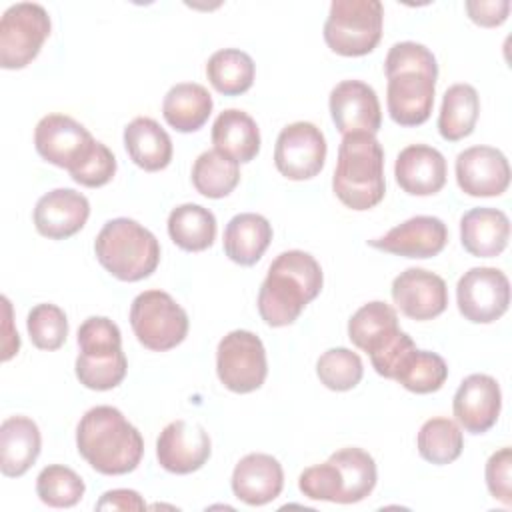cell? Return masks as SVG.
Returning a JSON list of instances; mask_svg holds the SVG:
<instances>
[{
  "instance_id": "obj_1",
  "label": "cell",
  "mask_w": 512,
  "mask_h": 512,
  "mask_svg": "<svg viewBox=\"0 0 512 512\" xmlns=\"http://www.w3.org/2000/svg\"><path fill=\"white\" fill-rule=\"evenodd\" d=\"M384 72L390 118L400 126L424 124L434 108L438 78L434 54L418 42H396L386 54Z\"/></svg>"
},
{
  "instance_id": "obj_2",
  "label": "cell",
  "mask_w": 512,
  "mask_h": 512,
  "mask_svg": "<svg viewBox=\"0 0 512 512\" xmlns=\"http://www.w3.org/2000/svg\"><path fill=\"white\" fill-rule=\"evenodd\" d=\"M322 282V268L312 254L304 250L278 254L258 292L260 318L272 328L296 322L302 310L320 294Z\"/></svg>"
},
{
  "instance_id": "obj_3",
  "label": "cell",
  "mask_w": 512,
  "mask_h": 512,
  "mask_svg": "<svg viewBox=\"0 0 512 512\" xmlns=\"http://www.w3.org/2000/svg\"><path fill=\"white\" fill-rule=\"evenodd\" d=\"M76 446L80 456L106 476L136 470L144 454L142 434L114 406H94L80 418Z\"/></svg>"
},
{
  "instance_id": "obj_4",
  "label": "cell",
  "mask_w": 512,
  "mask_h": 512,
  "mask_svg": "<svg viewBox=\"0 0 512 512\" xmlns=\"http://www.w3.org/2000/svg\"><path fill=\"white\" fill-rule=\"evenodd\" d=\"M336 198L352 210H370L386 194L384 150L374 134H346L338 146V162L332 176Z\"/></svg>"
},
{
  "instance_id": "obj_5",
  "label": "cell",
  "mask_w": 512,
  "mask_h": 512,
  "mask_svg": "<svg viewBox=\"0 0 512 512\" xmlns=\"http://www.w3.org/2000/svg\"><path fill=\"white\" fill-rule=\"evenodd\" d=\"M98 262L122 282L148 278L160 262L156 236L132 218L108 220L94 240Z\"/></svg>"
},
{
  "instance_id": "obj_6",
  "label": "cell",
  "mask_w": 512,
  "mask_h": 512,
  "mask_svg": "<svg viewBox=\"0 0 512 512\" xmlns=\"http://www.w3.org/2000/svg\"><path fill=\"white\" fill-rule=\"evenodd\" d=\"M348 338L370 356L372 368L390 380L400 360L416 348L412 338L400 330L396 310L382 300L368 302L352 314L348 320Z\"/></svg>"
},
{
  "instance_id": "obj_7",
  "label": "cell",
  "mask_w": 512,
  "mask_h": 512,
  "mask_svg": "<svg viewBox=\"0 0 512 512\" xmlns=\"http://www.w3.org/2000/svg\"><path fill=\"white\" fill-rule=\"evenodd\" d=\"M382 24L380 0H334L324 22V42L340 56H364L378 46Z\"/></svg>"
},
{
  "instance_id": "obj_8",
  "label": "cell",
  "mask_w": 512,
  "mask_h": 512,
  "mask_svg": "<svg viewBox=\"0 0 512 512\" xmlns=\"http://www.w3.org/2000/svg\"><path fill=\"white\" fill-rule=\"evenodd\" d=\"M130 326L144 348L166 352L186 338L188 314L168 292L144 290L132 300Z\"/></svg>"
},
{
  "instance_id": "obj_9",
  "label": "cell",
  "mask_w": 512,
  "mask_h": 512,
  "mask_svg": "<svg viewBox=\"0 0 512 512\" xmlns=\"http://www.w3.org/2000/svg\"><path fill=\"white\" fill-rule=\"evenodd\" d=\"M50 16L36 2L12 4L0 18V66L20 70L28 66L50 36Z\"/></svg>"
},
{
  "instance_id": "obj_10",
  "label": "cell",
  "mask_w": 512,
  "mask_h": 512,
  "mask_svg": "<svg viewBox=\"0 0 512 512\" xmlns=\"http://www.w3.org/2000/svg\"><path fill=\"white\" fill-rule=\"evenodd\" d=\"M216 374L220 382L236 394L258 390L268 374L262 340L250 330L228 332L218 342Z\"/></svg>"
},
{
  "instance_id": "obj_11",
  "label": "cell",
  "mask_w": 512,
  "mask_h": 512,
  "mask_svg": "<svg viewBox=\"0 0 512 512\" xmlns=\"http://www.w3.org/2000/svg\"><path fill=\"white\" fill-rule=\"evenodd\" d=\"M98 140L74 118L48 114L34 130L36 152L50 164L74 174L94 152Z\"/></svg>"
},
{
  "instance_id": "obj_12",
  "label": "cell",
  "mask_w": 512,
  "mask_h": 512,
  "mask_svg": "<svg viewBox=\"0 0 512 512\" xmlns=\"http://www.w3.org/2000/svg\"><path fill=\"white\" fill-rule=\"evenodd\" d=\"M460 314L474 324L496 322L510 304L508 276L492 266H476L464 272L456 284Z\"/></svg>"
},
{
  "instance_id": "obj_13",
  "label": "cell",
  "mask_w": 512,
  "mask_h": 512,
  "mask_svg": "<svg viewBox=\"0 0 512 512\" xmlns=\"http://www.w3.org/2000/svg\"><path fill=\"white\" fill-rule=\"evenodd\" d=\"M326 138L312 122H292L276 138L274 164L288 180H310L324 168Z\"/></svg>"
},
{
  "instance_id": "obj_14",
  "label": "cell",
  "mask_w": 512,
  "mask_h": 512,
  "mask_svg": "<svg viewBox=\"0 0 512 512\" xmlns=\"http://www.w3.org/2000/svg\"><path fill=\"white\" fill-rule=\"evenodd\" d=\"M212 452V442L204 426L188 420H174L156 440L158 464L172 474L200 470Z\"/></svg>"
},
{
  "instance_id": "obj_15",
  "label": "cell",
  "mask_w": 512,
  "mask_h": 512,
  "mask_svg": "<svg viewBox=\"0 0 512 512\" xmlns=\"http://www.w3.org/2000/svg\"><path fill=\"white\" fill-rule=\"evenodd\" d=\"M456 182L468 196H500L510 184V164L492 146H470L456 156Z\"/></svg>"
},
{
  "instance_id": "obj_16",
  "label": "cell",
  "mask_w": 512,
  "mask_h": 512,
  "mask_svg": "<svg viewBox=\"0 0 512 512\" xmlns=\"http://www.w3.org/2000/svg\"><path fill=\"white\" fill-rule=\"evenodd\" d=\"M330 114L342 136L354 132L376 134L382 110L372 86L362 80H342L330 92Z\"/></svg>"
},
{
  "instance_id": "obj_17",
  "label": "cell",
  "mask_w": 512,
  "mask_h": 512,
  "mask_svg": "<svg viewBox=\"0 0 512 512\" xmlns=\"http://www.w3.org/2000/svg\"><path fill=\"white\" fill-rule=\"evenodd\" d=\"M392 300L412 320H432L448 306L446 282L424 268H406L392 282Z\"/></svg>"
},
{
  "instance_id": "obj_18",
  "label": "cell",
  "mask_w": 512,
  "mask_h": 512,
  "mask_svg": "<svg viewBox=\"0 0 512 512\" xmlns=\"http://www.w3.org/2000/svg\"><path fill=\"white\" fill-rule=\"evenodd\" d=\"M448 242V228L436 216H414L390 228L384 236L368 240V246L404 256V258H432L438 256Z\"/></svg>"
},
{
  "instance_id": "obj_19",
  "label": "cell",
  "mask_w": 512,
  "mask_h": 512,
  "mask_svg": "<svg viewBox=\"0 0 512 512\" xmlns=\"http://www.w3.org/2000/svg\"><path fill=\"white\" fill-rule=\"evenodd\" d=\"M502 408V392L496 378L488 374H470L466 376L452 402L456 422L470 434L488 432Z\"/></svg>"
},
{
  "instance_id": "obj_20",
  "label": "cell",
  "mask_w": 512,
  "mask_h": 512,
  "mask_svg": "<svg viewBox=\"0 0 512 512\" xmlns=\"http://www.w3.org/2000/svg\"><path fill=\"white\" fill-rule=\"evenodd\" d=\"M90 216V202L72 188H56L38 198L34 226L50 240H64L80 232Z\"/></svg>"
},
{
  "instance_id": "obj_21",
  "label": "cell",
  "mask_w": 512,
  "mask_h": 512,
  "mask_svg": "<svg viewBox=\"0 0 512 512\" xmlns=\"http://www.w3.org/2000/svg\"><path fill=\"white\" fill-rule=\"evenodd\" d=\"M446 158L428 144H410L400 150L394 176L398 186L412 196H432L446 184Z\"/></svg>"
},
{
  "instance_id": "obj_22",
  "label": "cell",
  "mask_w": 512,
  "mask_h": 512,
  "mask_svg": "<svg viewBox=\"0 0 512 512\" xmlns=\"http://www.w3.org/2000/svg\"><path fill=\"white\" fill-rule=\"evenodd\" d=\"M284 488L282 464L262 452L240 458L232 472V492L248 506H264L280 496Z\"/></svg>"
},
{
  "instance_id": "obj_23",
  "label": "cell",
  "mask_w": 512,
  "mask_h": 512,
  "mask_svg": "<svg viewBox=\"0 0 512 512\" xmlns=\"http://www.w3.org/2000/svg\"><path fill=\"white\" fill-rule=\"evenodd\" d=\"M42 448L38 424L28 416H8L0 424V470L18 478L30 470Z\"/></svg>"
},
{
  "instance_id": "obj_24",
  "label": "cell",
  "mask_w": 512,
  "mask_h": 512,
  "mask_svg": "<svg viewBox=\"0 0 512 512\" xmlns=\"http://www.w3.org/2000/svg\"><path fill=\"white\" fill-rule=\"evenodd\" d=\"M510 238V220L498 208H472L460 220V240L468 254L494 258Z\"/></svg>"
},
{
  "instance_id": "obj_25",
  "label": "cell",
  "mask_w": 512,
  "mask_h": 512,
  "mask_svg": "<svg viewBox=\"0 0 512 512\" xmlns=\"http://www.w3.org/2000/svg\"><path fill=\"white\" fill-rule=\"evenodd\" d=\"M124 146L130 160L146 172L164 170L172 160L168 132L148 116H138L124 128Z\"/></svg>"
},
{
  "instance_id": "obj_26",
  "label": "cell",
  "mask_w": 512,
  "mask_h": 512,
  "mask_svg": "<svg viewBox=\"0 0 512 512\" xmlns=\"http://www.w3.org/2000/svg\"><path fill=\"white\" fill-rule=\"evenodd\" d=\"M212 144L236 162H250L260 152L258 124L244 110L228 108L212 124Z\"/></svg>"
},
{
  "instance_id": "obj_27",
  "label": "cell",
  "mask_w": 512,
  "mask_h": 512,
  "mask_svg": "<svg viewBox=\"0 0 512 512\" xmlns=\"http://www.w3.org/2000/svg\"><path fill=\"white\" fill-rule=\"evenodd\" d=\"M270 242L272 226L260 214L242 212L230 218V222L226 224L224 252L232 262L240 266L256 264L270 246Z\"/></svg>"
},
{
  "instance_id": "obj_28",
  "label": "cell",
  "mask_w": 512,
  "mask_h": 512,
  "mask_svg": "<svg viewBox=\"0 0 512 512\" xmlns=\"http://www.w3.org/2000/svg\"><path fill=\"white\" fill-rule=\"evenodd\" d=\"M212 106V96L202 84L180 82L166 92L162 114L174 130L196 132L208 122Z\"/></svg>"
},
{
  "instance_id": "obj_29",
  "label": "cell",
  "mask_w": 512,
  "mask_h": 512,
  "mask_svg": "<svg viewBox=\"0 0 512 512\" xmlns=\"http://www.w3.org/2000/svg\"><path fill=\"white\" fill-rule=\"evenodd\" d=\"M480 114V98L470 84H452L442 98L438 132L448 142H458L472 134Z\"/></svg>"
},
{
  "instance_id": "obj_30",
  "label": "cell",
  "mask_w": 512,
  "mask_h": 512,
  "mask_svg": "<svg viewBox=\"0 0 512 512\" xmlns=\"http://www.w3.org/2000/svg\"><path fill=\"white\" fill-rule=\"evenodd\" d=\"M168 234L186 252H202L214 244L216 218L200 204H180L168 214Z\"/></svg>"
},
{
  "instance_id": "obj_31",
  "label": "cell",
  "mask_w": 512,
  "mask_h": 512,
  "mask_svg": "<svg viewBox=\"0 0 512 512\" xmlns=\"http://www.w3.org/2000/svg\"><path fill=\"white\" fill-rule=\"evenodd\" d=\"M254 74V60L238 48H222L206 62V76L210 84L224 96L244 94L252 86Z\"/></svg>"
},
{
  "instance_id": "obj_32",
  "label": "cell",
  "mask_w": 512,
  "mask_h": 512,
  "mask_svg": "<svg viewBox=\"0 0 512 512\" xmlns=\"http://www.w3.org/2000/svg\"><path fill=\"white\" fill-rule=\"evenodd\" d=\"M342 478L340 504H354L364 500L376 486V462L374 458L356 446H348L330 454Z\"/></svg>"
},
{
  "instance_id": "obj_33",
  "label": "cell",
  "mask_w": 512,
  "mask_h": 512,
  "mask_svg": "<svg viewBox=\"0 0 512 512\" xmlns=\"http://www.w3.org/2000/svg\"><path fill=\"white\" fill-rule=\"evenodd\" d=\"M240 182L238 162L214 150L202 152L192 166V184L206 198H224Z\"/></svg>"
},
{
  "instance_id": "obj_34",
  "label": "cell",
  "mask_w": 512,
  "mask_h": 512,
  "mask_svg": "<svg viewBox=\"0 0 512 512\" xmlns=\"http://www.w3.org/2000/svg\"><path fill=\"white\" fill-rule=\"evenodd\" d=\"M448 378V366L436 352L412 348L398 364L394 378L406 390L416 394H430L444 386Z\"/></svg>"
},
{
  "instance_id": "obj_35",
  "label": "cell",
  "mask_w": 512,
  "mask_h": 512,
  "mask_svg": "<svg viewBox=\"0 0 512 512\" xmlns=\"http://www.w3.org/2000/svg\"><path fill=\"white\" fill-rule=\"evenodd\" d=\"M416 446L420 456L436 466L454 462L464 448L460 426L450 418H430L422 424Z\"/></svg>"
},
{
  "instance_id": "obj_36",
  "label": "cell",
  "mask_w": 512,
  "mask_h": 512,
  "mask_svg": "<svg viewBox=\"0 0 512 512\" xmlns=\"http://www.w3.org/2000/svg\"><path fill=\"white\" fill-rule=\"evenodd\" d=\"M84 480L68 466L50 464L36 478L38 498L52 508L76 506L84 496Z\"/></svg>"
},
{
  "instance_id": "obj_37",
  "label": "cell",
  "mask_w": 512,
  "mask_h": 512,
  "mask_svg": "<svg viewBox=\"0 0 512 512\" xmlns=\"http://www.w3.org/2000/svg\"><path fill=\"white\" fill-rule=\"evenodd\" d=\"M316 374L326 388L334 392H346L352 390L362 380L364 366L356 352L340 346L326 350L318 358Z\"/></svg>"
},
{
  "instance_id": "obj_38",
  "label": "cell",
  "mask_w": 512,
  "mask_h": 512,
  "mask_svg": "<svg viewBox=\"0 0 512 512\" xmlns=\"http://www.w3.org/2000/svg\"><path fill=\"white\" fill-rule=\"evenodd\" d=\"M74 370L82 386L90 390H112L124 380L128 372V362L122 350L100 356L78 354Z\"/></svg>"
},
{
  "instance_id": "obj_39",
  "label": "cell",
  "mask_w": 512,
  "mask_h": 512,
  "mask_svg": "<svg viewBox=\"0 0 512 512\" xmlns=\"http://www.w3.org/2000/svg\"><path fill=\"white\" fill-rule=\"evenodd\" d=\"M26 328L36 348L58 350L68 336V318L60 306L44 302L28 312Z\"/></svg>"
},
{
  "instance_id": "obj_40",
  "label": "cell",
  "mask_w": 512,
  "mask_h": 512,
  "mask_svg": "<svg viewBox=\"0 0 512 512\" xmlns=\"http://www.w3.org/2000/svg\"><path fill=\"white\" fill-rule=\"evenodd\" d=\"M78 354L100 356L122 350L120 328L106 316H90L78 328Z\"/></svg>"
},
{
  "instance_id": "obj_41",
  "label": "cell",
  "mask_w": 512,
  "mask_h": 512,
  "mask_svg": "<svg viewBox=\"0 0 512 512\" xmlns=\"http://www.w3.org/2000/svg\"><path fill=\"white\" fill-rule=\"evenodd\" d=\"M298 488L310 500H326L340 504L342 478L336 464L328 458L324 464L306 468L298 478Z\"/></svg>"
},
{
  "instance_id": "obj_42",
  "label": "cell",
  "mask_w": 512,
  "mask_h": 512,
  "mask_svg": "<svg viewBox=\"0 0 512 512\" xmlns=\"http://www.w3.org/2000/svg\"><path fill=\"white\" fill-rule=\"evenodd\" d=\"M114 174H116V158L106 144L98 142L92 156L70 176L74 182H78L82 186L98 188V186L108 184Z\"/></svg>"
},
{
  "instance_id": "obj_43",
  "label": "cell",
  "mask_w": 512,
  "mask_h": 512,
  "mask_svg": "<svg viewBox=\"0 0 512 512\" xmlns=\"http://www.w3.org/2000/svg\"><path fill=\"white\" fill-rule=\"evenodd\" d=\"M512 448L504 446L496 450L486 462V486L490 494L502 504H512Z\"/></svg>"
},
{
  "instance_id": "obj_44",
  "label": "cell",
  "mask_w": 512,
  "mask_h": 512,
  "mask_svg": "<svg viewBox=\"0 0 512 512\" xmlns=\"http://www.w3.org/2000/svg\"><path fill=\"white\" fill-rule=\"evenodd\" d=\"M466 12L472 22L484 28H494L506 22L510 12L508 0H470L466 2Z\"/></svg>"
},
{
  "instance_id": "obj_45",
  "label": "cell",
  "mask_w": 512,
  "mask_h": 512,
  "mask_svg": "<svg viewBox=\"0 0 512 512\" xmlns=\"http://www.w3.org/2000/svg\"><path fill=\"white\" fill-rule=\"evenodd\" d=\"M146 502L136 490L116 488L102 494L96 502V510H144Z\"/></svg>"
}]
</instances>
